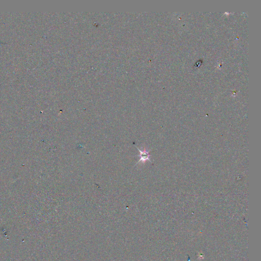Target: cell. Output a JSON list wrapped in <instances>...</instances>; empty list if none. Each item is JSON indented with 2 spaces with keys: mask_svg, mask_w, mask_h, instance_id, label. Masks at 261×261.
Segmentation results:
<instances>
[{
  "mask_svg": "<svg viewBox=\"0 0 261 261\" xmlns=\"http://www.w3.org/2000/svg\"><path fill=\"white\" fill-rule=\"evenodd\" d=\"M136 147L140 152L139 155H138V156L140 157L139 160L137 163V164L139 163L140 162L144 163L147 160H149V162H151V160L149 159V157L151 156V155L149 154V151H146V149H144L143 151H141V149H139L138 147L136 146Z\"/></svg>",
  "mask_w": 261,
  "mask_h": 261,
  "instance_id": "cell-1",
  "label": "cell"
}]
</instances>
